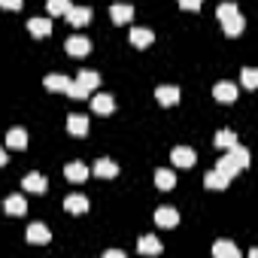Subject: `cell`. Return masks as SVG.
I'll return each instance as SVG.
<instances>
[{"label":"cell","instance_id":"cell-7","mask_svg":"<svg viewBox=\"0 0 258 258\" xmlns=\"http://www.w3.org/2000/svg\"><path fill=\"white\" fill-rule=\"evenodd\" d=\"M213 97L222 100V103H234V100H237V88H234V82H219V85L213 88Z\"/></svg>","mask_w":258,"mask_h":258},{"label":"cell","instance_id":"cell-1","mask_svg":"<svg viewBox=\"0 0 258 258\" xmlns=\"http://www.w3.org/2000/svg\"><path fill=\"white\" fill-rule=\"evenodd\" d=\"M246 164H249V152H246V149L237 143V146H231V149H228V155H225V158H219L216 170H219L225 179H231V176H237V173H240Z\"/></svg>","mask_w":258,"mask_h":258},{"label":"cell","instance_id":"cell-14","mask_svg":"<svg viewBox=\"0 0 258 258\" xmlns=\"http://www.w3.org/2000/svg\"><path fill=\"white\" fill-rule=\"evenodd\" d=\"M152 40H155V34H152L149 28H134V31H131V43H134L137 49H146V46H152Z\"/></svg>","mask_w":258,"mask_h":258},{"label":"cell","instance_id":"cell-22","mask_svg":"<svg viewBox=\"0 0 258 258\" xmlns=\"http://www.w3.org/2000/svg\"><path fill=\"white\" fill-rule=\"evenodd\" d=\"M155 185L161 188V191H170L173 185H176V176H173V170H155Z\"/></svg>","mask_w":258,"mask_h":258},{"label":"cell","instance_id":"cell-6","mask_svg":"<svg viewBox=\"0 0 258 258\" xmlns=\"http://www.w3.org/2000/svg\"><path fill=\"white\" fill-rule=\"evenodd\" d=\"M67 22L76 25V28H82V25L91 22V10H88V7H70V10H67Z\"/></svg>","mask_w":258,"mask_h":258},{"label":"cell","instance_id":"cell-28","mask_svg":"<svg viewBox=\"0 0 258 258\" xmlns=\"http://www.w3.org/2000/svg\"><path fill=\"white\" fill-rule=\"evenodd\" d=\"M216 146H222V149L237 146V134H234V131H219V134H216Z\"/></svg>","mask_w":258,"mask_h":258},{"label":"cell","instance_id":"cell-2","mask_svg":"<svg viewBox=\"0 0 258 258\" xmlns=\"http://www.w3.org/2000/svg\"><path fill=\"white\" fill-rule=\"evenodd\" d=\"M170 158H173V164L176 167H195V161H198V155H195V149H188V146H176L173 152H170Z\"/></svg>","mask_w":258,"mask_h":258},{"label":"cell","instance_id":"cell-18","mask_svg":"<svg viewBox=\"0 0 258 258\" xmlns=\"http://www.w3.org/2000/svg\"><path fill=\"white\" fill-rule=\"evenodd\" d=\"M7 146H10V149H28V134H25V127H13V131L7 134Z\"/></svg>","mask_w":258,"mask_h":258},{"label":"cell","instance_id":"cell-21","mask_svg":"<svg viewBox=\"0 0 258 258\" xmlns=\"http://www.w3.org/2000/svg\"><path fill=\"white\" fill-rule=\"evenodd\" d=\"M43 85H46L49 91H67L70 79H67V76H61V73H49V76L43 79Z\"/></svg>","mask_w":258,"mask_h":258},{"label":"cell","instance_id":"cell-16","mask_svg":"<svg viewBox=\"0 0 258 258\" xmlns=\"http://www.w3.org/2000/svg\"><path fill=\"white\" fill-rule=\"evenodd\" d=\"M4 210H7L10 216H25V213H28V204H25L22 195H10L7 204H4Z\"/></svg>","mask_w":258,"mask_h":258},{"label":"cell","instance_id":"cell-30","mask_svg":"<svg viewBox=\"0 0 258 258\" xmlns=\"http://www.w3.org/2000/svg\"><path fill=\"white\" fill-rule=\"evenodd\" d=\"M243 88H249V91H252V88H258V73H255L252 67H246V70H243Z\"/></svg>","mask_w":258,"mask_h":258},{"label":"cell","instance_id":"cell-24","mask_svg":"<svg viewBox=\"0 0 258 258\" xmlns=\"http://www.w3.org/2000/svg\"><path fill=\"white\" fill-rule=\"evenodd\" d=\"M213 255H216V258H237V246L228 243V240H219V243L213 246Z\"/></svg>","mask_w":258,"mask_h":258},{"label":"cell","instance_id":"cell-10","mask_svg":"<svg viewBox=\"0 0 258 258\" xmlns=\"http://www.w3.org/2000/svg\"><path fill=\"white\" fill-rule=\"evenodd\" d=\"M64 210L73 213V216L88 213V198H85V195H70V198H64Z\"/></svg>","mask_w":258,"mask_h":258},{"label":"cell","instance_id":"cell-23","mask_svg":"<svg viewBox=\"0 0 258 258\" xmlns=\"http://www.w3.org/2000/svg\"><path fill=\"white\" fill-rule=\"evenodd\" d=\"M228 182H231V179H225L219 170H213V173H207V176H204V185H207V188H213V191H222Z\"/></svg>","mask_w":258,"mask_h":258},{"label":"cell","instance_id":"cell-17","mask_svg":"<svg viewBox=\"0 0 258 258\" xmlns=\"http://www.w3.org/2000/svg\"><path fill=\"white\" fill-rule=\"evenodd\" d=\"M49 240H52V234H49V228H46V225L34 222V225L28 228V243H49Z\"/></svg>","mask_w":258,"mask_h":258},{"label":"cell","instance_id":"cell-15","mask_svg":"<svg viewBox=\"0 0 258 258\" xmlns=\"http://www.w3.org/2000/svg\"><path fill=\"white\" fill-rule=\"evenodd\" d=\"M64 176H67L70 182H82V179H88V167H85L82 161H73V164L64 167Z\"/></svg>","mask_w":258,"mask_h":258},{"label":"cell","instance_id":"cell-31","mask_svg":"<svg viewBox=\"0 0 258 258\" xmlns=\"http://www.w3.org/2000/svg\"><path fill=\"white\" fill-rule=\"evenodd\" d=\"M179 7L188 10V13H198L201 10V0H179Z\"/></svg>","mask_w":258,"mask_h":258},{"label":"cell","instance_id":"cell-19","mask_svg":"<svg viewBox=\"0 0 258 258\" xmlns=\"http://www.w3.org/2000/svg\"><path fill=\"white\" fill-rule=\"evenodd\" d=\"M67 131H70L73 137L88 134V118H85V115H70V118H67Z\"/></svg>","mask_w":258,"mask_h":258},{"label":"cell","instance_id":"cell-34","mask_svg":"<svg viewBox=\"0 0 258 258\" xmlns=\"http://www.w3.org/2000/svg\"><path fill=\"white\" fill-rule=\"evenodd\" d=\"M4 164H7V152H4V149H0V167H4Z\"/></svg>","mask_w":258,"mask_h":258},{"label":"cell","instance_id":"cell-20","mask_svg":"<svg viewBox=\"0 0 258 258\" xmlns=\"http://www.w3.org/2000/svg\"><path fill=\"white\" fill-rule=\"evenodd\" d=\"M28 31L34 37H49L52 34V19H31L28 22Z\"/></svg>","mask_w":258,"mask_h":258},{"label":"cell","instance_id":"cell-32","mask_svg":"<svg viewBox=\"0 0 258 258\" xmlns=\"http://www.w3.org/2000/svg\"><path fill=\"white\" fill-rule=\"evenodd\" d=\"M22 4H25V0H0L4 10H22Z\"/></svg>","mask_w":258,"mask_h":258},{"label":"cell","instance_id":"cell-5","mask_svg":"<svg viewBox=\"0 0 258 258\" xmlns=\"http://www.w3.org/2000/svg\"><path fill=\"white\" fill-rule=\"evenodd\" d=\"M155 100L161 106H173L179 100V88L176 85H161V88H155Z\"/></svg>","mask_w":258,"mask_h":258},{"label":"cell","instance_id":"cell-3","mask_svg":"<svg viewBox=\"0 0 258 258\" xmlns=\"http://www.w3.org/2000/svg\"><path fill=\"white\" fill-rule=\"evenodd\" d=\"M88 52H91V40H88V37H70V40H67V55L82 58V55H88Z\"/></svg>","mask_w":258,"mask_h":258},{"label":"cell","instance_id":"cell-33","mask_svg":"<svg viewBox=\"0 0 258 258\" xmlns=\"http://www.w3.org/2000/svg\"><path fill=\"white\" fill-rule=\"evenodd\" d=\"M106 258H124V252H121V249H109Z\"/></svg>","mask_w":258,"mask_h":258},{"label":"cell","instance_id":"cell-9","mask_svg":"<svg viewBox=\"0 0 258 258\" xmlns=\"http://www.w3.org/2000/svg\"><path fill=\"white\" fill-rule=\"evenodd\" d=\"M22 185H25V188H28V191H34V195H43V191H46V188H49V179H46V176H43V173H28V176H25V182H22Z\"/></svg>","mask_w":258,"mask_h":258},{"label":"cell","instance_id":"cell-4","mask_svg":"<svg viewBox=\"0 0 258 258\" xmlns=\"http://www.w3.org/2000/svg\"><path fill=\"white\" fill-rule=\"evenodd\" d=\"M155 225H158V228H176V225H179V213H176L173 207H161V210L155 213Z\"/></svg>","mask_w":258,"mask_h":258},{"label":"cell","instance_id":"cell-29","mask_svg":"<svg viewBox=\"0 0 258 258\" xmlns=\"http://www.w3.org/2000/svg\"><path fill=\"white\" fill-rule=\"evenodd\" d=\"M70 7H73L70 0H49V13H52V16H67Z\"/></svg>","mask_w":258,"mask_h":258},{"label":"cell","instance_id":"cell-8","mask_svg":"<svg viewBox=\"0 0 258 258\" xmlns=\"http://www.w3.org/2000/svg\"><path fill=\"white\" fill-rule=\"evenodd\" d=\"M94 176H100V179H112V176H118V164L109 161V158H100V161H94Z\"/></svg>","mask_w":258,"mask_h":258},{"label":"cell","instance_id":"cell-13","mask_svg":"<svg viewBox=\"0 0 258 258\" xmlns=\"http://www.w3.org/2000/svg\"><path fill=\"white\" fill-rule=\"evenodd\" d=\"M222 28H225V34H228V37H237V34L246 28V22H243V16H240V13H234V16L222 19Z\"/></svg>","mask_w":258,"mask_h":258},{"label":"cell","instance_id":"cell-27","mask_svg":"<svg viewBox=\"0 0 258 258\" xmlns=\"http://www.w3.org/2000/svg\"><path fill=\"white\" fill-rule=\"evenodd\" d=\"M64 94H70L73 100H82V97H88V88L82 85V82H76V79H70V85H67V91Z\"/></svg>","mask_w":258,"mask_h":258},{"label":"cell","instance_id":"cell-11","mask_svg":"<svg viewBox=\"0 0 258 258\" xmlns=\"http://www.w3.org/2000/svg\"><path fill=\"white\" fill-rule=\"evenodd\" d=\"M109 16H112V22L115 25H127L134 19V7H127V4H115V7H109Z\"/></svg>","mask_w":258,"mask_h":258},{"label":"cell","instance_id":"cell-26","mask_svg":"<svg viewBox=\"0 0 258 258\" xmlns=\"http://www.w3.org/2000/svg\"><path fill=\"white\" fill-rule=\"evenodd\" d=\"M140 252H143V255H158V252H161V243H158L152 234H146V237L140 240Z\"/></svg>","mask_w":258,"mask_h":258},{"label":"cell","instance_id":"cell-25","mask_svg":"<svg viewBox=\"0 0 258 258\" xmlns=\"http://www.w3.org/2000/svg\"><path fill=\"white\" fill-rule=\"evenodd\" d=\"M76 82H82V85H85V88L91 91V88H97V85H100V76H97L94 70H79V76H76Z\"/></svg>","mask_w":258,"mask_h":258},{"label":"cell","instance_id":"cell-12","mask_svg":"<svg viewBox=\"0 0 258 258\" xmlns=\"http://www.w3.org/2000/svg\"><path fill=\"white\" fill-rule=\"evenodd\" d=\"M91 109H94L97 115H109V112L115 109V100H112L109 94H94V100H91Z\"/></svg>","mask_w":258,"mask_h":258}]
</instances>
